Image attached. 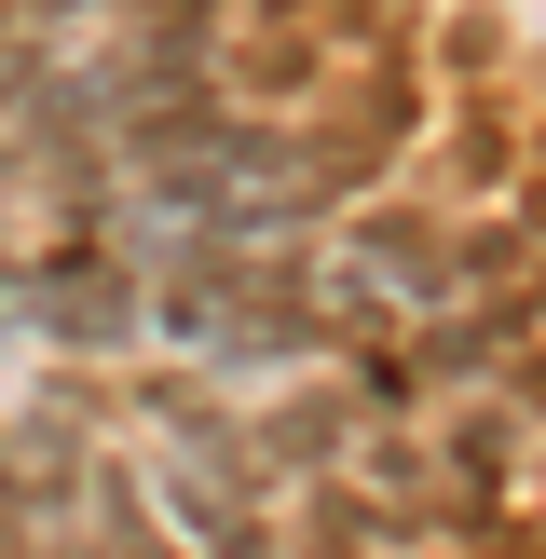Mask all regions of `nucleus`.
Returning a JSON list of instances; mask_svg holds the SVG:
<instances>
[{
  "label": "nucleus",
  "mask_w": 546,
  "mask_h": 559,
  "mask_svg": "<svg viewBox=\"0 0 546 559\" xmlns=\"http://www.w3.org/2000/svg\"><path fill=\"white\" fill-rule=\"evenodd\" d=\"M0 314H27L55 355H123V342H136V273L109 260L96 233H55L41 260L0 287Z\"/></svg>",
  "instance_id": "f257e3e1"
},
{
  "label": "nucleus",
  "mask_w": 546,
  "mask_h": 559,
  "mask_svg": "<svg viewBox=\"0 0 546 559\" xmlns=\"http://www.w3.org/2000/svg\"><path fill=\"white\" fill-rule=\"evenodd\" d=\"M136 424L178 451V478H205V491H246L260 506V451H246V424L233 409H205L191 382H136Z\"/></svg>",
  "instance_id": "f03ea898"
},
{
  "label": "nucleus",
  "mask_w": 546,
  "mask_h": 559,
  "mask_svg": "<svg viewBox=\"0 0 546 559\" xmlns=\"http://www.w3.org/2000/svg\"><path fill=\"white\" fill-rule=\"evenodd\" d=\"M437 464H451L478 506H519V478H533V369H506V396H491V409H464Z\"/></svg>",
  "instance_id": "7ed1b4c3"
},
{
  "label": "nucleus",
  "mask_w": 546,
  "mask_h": 559,
  "mask_svg": "<svg viewBox=\"0 0 546 559\" xmlns=\"http://www.w3.org/2000/svg\"><path fill=\"white\" fill-rule=\"evenodd\" d=\"M246 451H260V478H328V464L355 451V409L300 382V396H273V409H260V437H246Z\"/></svg>",
  "instance_id": "20e7f679"
},
{
  "label": "nucleus",
  "mask_w": 546,
  "mask_h": 559,
  "mask_svg": "<svg viewBox=\"0 0 546 559\" xmlns=\"http://www.w3.org/2000/svg\"><path fill=\"white\" fill-rule=\"evenodd\" d=\"M342 273H369L382 300H437V233H424L410 205H369V218L342 233Z\"/></svg>",
  "instance_id": "39448f33"
},
{
  "label": "nucleus",
  "mask_w": 546,
  "mask_h": 559,
  "mask_svg": "<svg viewBox=\"0 0 546 559\" xmlns=\"http://www.w3.org/2000/svg\"><path fill=\"white\" fill-rule=\"evenodd\" d=\"M478 287H533V218H491V233H464V246H437V300H478Z\"/></svg>",
  "instance_id": "423d86ee"
},
{
  "label": "nucleus",
  "mask_w": 546,
  "mask_h": 559,
  "mask_svg": "<svg viewBox=\"0 0 546 559\" xmlns=\"http://www.w3.org/2000/svg\"><path fill=\"white\" fill-rule=\"evenodd\" d=\"M451 178H478V191H519V123H506V109H478V123L451 136Z\"/></svg>",
  "instance_id": "0eeeda50"
},
{
  "label": "nucleus",
  "mask_w": 546,
  "mask_h": 559,
  "mask_svg": "<svg viewBox=\"0 0 546 559\" xmlns=\"http://www.w3.org/2000/svg\"><path fill=\"white\" fill-rule=\"evenodd\" d=\"M506 41H519L506 14H451V27H437V69H464V82H478V69H506Z\"/></svg>",
  "instance_id": "6e6552de"
},
{
  "label": "nucleus",
  "mask_w": 546,
  "mask_h": 559,
  "mask_svg": "<svg viewBox=\"0 0 546 559\" xmlns=\"http://www.w3.org/2000/svg\"><path fill=\"white\" fill-rule=\"evenodd\" d=\"M218 14V0H151V27H205Z\"/></svg>",
  "instance_id": "1a4fd4ad"
},
{
  "label": "nucleus",
  "mask_w": 546,
  "mask_h": 559,
  "mask_svg": "<svg viewBox=\"0 0 546 559\" xmlns=\"http://www.w3.org/2000/svg\"><path fill=\"white\" fill-rule=\"evenodd\" d=\"M27 559H96V533H41V546H27Z\"/></svg>",
  "instance_id": "9d476101"
},
{
  "label": "nucleus",
  "mask_w": 546,
  "mask_h": 559,
  "mask_svg": "<svg viewBox=\"0 0 546 559\" xmlns=\"http://www.w3.org/2000/svg\"><path fill=\"white\" fill-rule=\"evenodd\" d=\"M0 519H14V533H27V491H14V464H0Z\"/></svg>",
  "instance_id": "9b49d317"
},
{
  "label": "nucleus",
  "mask_w": 546,
  "mask_h": 559,
  "mask_svg": "<svg viewBox=\"0 0 546 559\" xmlns=\"http://www.w3.org/2000/svg\"><path fill=\"white\" fill-rule=\"evenodd\" d=\"M27 14H41V27H55V14H96V0H27Z\"/></svg>",
  "instance_id": "f8f14e48"
}]
</instances>
